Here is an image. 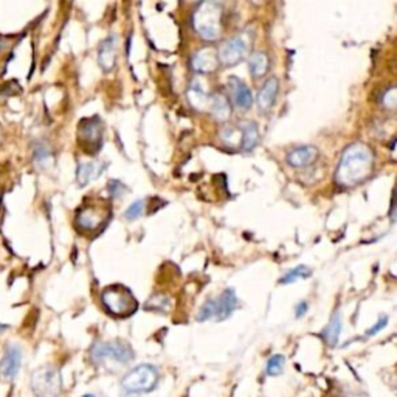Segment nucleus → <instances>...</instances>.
<instances>
[{"mask_svg":"<svg viewBox=\"0 0 397 397\" xmlns=\"http://www.w3.org/2000/svg\"><path fill=\"white\" fill-rule=\"evenodd\" d=\"M110 207L104 202H91L86 204L83 208L78 210L75 224L79 230L84 233H95L100 230L101 225L108 224L110 217Z\"/></svg>","mask_w":397,"mask_h":397,"instance_id":"obj_7","label":"nucleus"},{"mask_svg":"<svg viewBox=\"0 0 397 397\" xmlns=\"http://www.w3.org/2000/svg\"><path fill=\"white\" fill-rule=\"evenodd\" d=\"M5 331H8V324H4V323H0V334H4Z\"/></svg>","mask_w":397,"mask_h":397,"instance_id":"obj_33","label":"nucleus"},{"mask_svg":"<svg viewBox=\"0 0 397 397\" xmlns=\"http://www.w3.org/2000/svg\"><path fill=\"white\" fill-rule=\"evenodd\" d=\"M22 368V349L19 345H8L0 359V382L10 383L19 376Z\"/></svg>","mask_w":397,"mask_h":397,"instance_id":"obj_10","label":"nucleus"},{"mask_svg":"<svg viewBox=\"0 0 397 397\" xmlns=\"http://www.w3.org/2000/svg\"><path fill=\"white\" fill-rule=\"evenodd\" d=\"M170 304H171V301L167 297L154 295L146 301V309H148V311H153V312H165V311H167Z\"/></svg>","mask_w":397,"mask_h":397,"instance_id":"obj_27","label":"nucleus"},{"mask_svg":"<svg viewBox=\"0 0 397 397\" xmlns=\"http://www.w3.org/2000/svg\"><path fill=\"white\" fill-rule=\"evenodd\" d=\"M117 58H118V36L117 34H109L108 38L101 41L98 47V66L103 68L104 73H109L115 68Z\"/></svg>","mask_w":397,"mask_h":397,"instance_id":"obj_12","label":"nucleus"},{"mask_svg":"<svg viewBox=\"0 0 397 397\" xmlns=\"http://www.w3.org/2000/svg\"><path fill=\"white\" fill-rule=\"evenodd\" d=\"M143 213H145V200L140 199L132 202V204L128 207V210L125 211V219L132 222V220H137L143 216Z\"/></svg>","mask_w":397,"mask_h":397,"instance_id":"obj_28","label":"nucleus"},{"mask_svg":"<svg viewBox=\"0 0 397 397\" xmlns=\"http://www.w3.org/2000/svg\"><path fill=\"white\" fill-rule=\"evenodd\" d=\"M278 92H279L278 78L277 76H270L267 81L262 84L261 91L258 93V98H257L258 108H259L261 112L266 113V112H269L273 108V104H275V101H277Z\"/></svg>","mask_w":397,"mask_h":397,"instance_id":"obj_16","label":"nucleus"},{"mask_svg":"<svg viewBox=\"0 0 397 397\" xmlns=\"http://www.w3.org/2000/svg\"><path fill=\"white\" fill-rule=\"evenodd\" d=\"M211 117L220 123H227L233 115V108L230 100L224 93L215 92L210 96V105L207 110Z\"/></svg>","mask_w":397,"mask_h":397,"instance_id":"obj_14","label":"nucleus"},{"mask_svg":"<svg viewBox=\"0 0 397 397\" xmlns=\"http://www.w3.org/2000/svg\"><path fill=\"white\" fill-rule=\"evenodd\" d=\"M33 160L36 163V166L41 167V170H47V167L53 163L51 149L43 143V141H38V143L33 146Z\"/></svg>","mask_w":397,"mask_h":397,"instance_id":"obj_23","label":"nucleus"},{"mask_svg":"<svg viewBox=\"0 0 397 397\" xmlns=\"http://www.w3.org/2000/svg\"><path fill=\"white\" fill-rule=\"evenodd\" d=\"M249 68L253 78H262L270 68V58L266 51H253L249 58Z\"/></svg>","mask_w":397,"mask_h":397,"instance_id":"obj_22","label":"nucleus"},{"mask_svg":"<svg viewBox=\"0 0 397 397\" xmlns=\"http://www.w3.org/2000/svg\"><path fill=\"white\" fill-rule=\"evenodd\" d=\"M341 328H343L341 315H340V312H334L328 326H326V328L321 332V337L324 339V341L328 343L331 348H335L339 345L340 335H341Z\"/></svg>","mask_w":397,"mask_h":397,"instance_id":"obj_21","label":"nucleus"},{"mask_svg":"<svg viewBox=\"0 0 397 397\" xmlns=\"http://www.w3.org/2000/svg\"><path fill=\"white\" fill-rule=\"evenodd\" d=\"M376 157L366 143H352L345 148L335 171V183L340 188H356L366 182L374 171Z\"/></svg>","mask_w":397,"mask_h":397,"instance_id":"obj_1","label":"nucleus"},{"mask_svg":"<svg viewBox=\"0 0 397 397\" xmlns=\"http://www.w3.org/2000/svg\"><path fill=\"white\" fill-rule=\"evenodd\" d=\"M210 93L205 89V84L197 76L192 79L188 87V100L194 109L199 112H207L210 105Z\"/></svg>","mask_w":397,"mask_h":397,"instance_id":"obj_17","label":"nucleus"},{"mask_svg":"<svg viewBox=\"0 0 397 397\" xmlns=\"http://www.w3.org/2000/svg\"><path fill=\"white\" fill-rule=\"evenodd\" d=\"M320 157V151L315 146H297L292 151H289L286 155V162L289 166L301 170L307 167L316 162V158Z\"/></svg>","mask_w":397,"mask_h":397,"instance_id":"obj_13","label":"nucleus"},{"mask_svg":"<svg viewBox=\"0 0 397 397\" xmlns=\"http://www.w3.org/2000/svg\"><path fill=\"white\" fill-rule=\"evenodd\" d=\"M224 6L219 2H200L192 13L191 24L200 39L207 42H217L222 38Z\"/></svg>","mask_w":397,"mask_h":397,"instance_id":"obj_2","label":"nucleus"},{"mask_svg":"<svg viewBox=\"0 0 397 397\" xmlns=\"http://www.w3.org/2000/svg\"><path fill=\"white\" fill-rule=\"evenodd\" d=\"M217 303V316L216 321H224L230 316L237 307V297L233 289H225L219 298H216Z\"/></svg>","mask_w":397,"mask_h":397,"instance_id":"obj_19","label":"nucleus"},{"mask_svg":"<svg viewBox=\"0 0 397 397\" xmlns=\"http://www.w3.org/2000/svg\"><path fill=\"white\" fill-rule=\"evenodd\" d=\"M241 129V149L245 153L253 151L257 145L259 143V129L257 126V123L253 121H245L239 126Z\"/></svg>","mask_w":397,"mask_h":397,"instance_id":"obj_20","label":"nucleus"},{"mask_svg":"<svg viewBox=\"0 0 397 397\" xmlns=\"http://www.w3.org/2000/svg\"><path fill=\"white\" fill-rule=\"evenodd\" d=\"M101 304L117 319H128L138 311V301L132 290L123 284H112L101 292Z\"/></svg>","mask_w":397,"mask_h":397,"instance_id":"obj_4","label":"nucleus"},{"mask_svg":"<svg viewBox=\"0 0 397 397\" xmlns=\"http://www.w3.org/2000/svg\"><path fill=\"white\" fill-rule=\"evenodd\" d=\"M388 326V315H381L378 316V320L376 321V324L374 326H371V328H369L368 331H366V337H374V335H377L378 332H382L385 328Z\"/></svg>","mask_w":397,"mask_h":397,"instance_id":"obj_30","label":"nucleus"},{"mask_svg":"<svg viewBox=\"0 0 397 397\" xmlns=\"http://www.w3.org/2000/svg\"><path fill=\"white\" fill-rule=\"evenodd\" d=\"M158 383H160V371H158V368L151 364H141L129 369L123 376L120 381V388L123 394L132 397L153 393Z\"/></svg>","mask_w":397,"mask_h":397,"instance_id":"obj_3","label":"nucleus"},{"mask_svg":"<svg viewBox=\"0 0 397 397\" xmlns=\"http://www.w3.org/2000/svg\"><path fill=\"white\" fill-rule=\"evenodd\" d=\"M250 50V39L249 34H236V36L227 39L220 48L217 50L219 64L225 67H233L249 56Z\"/></svg>","mask_w":397,"mask_h":397,"instance_id":"obj_8","label":"nucleus"},{"mask_svg":"<svg viewBox=\"0 0 397 397\" xmlns=\"http://www.w3.org/2000/svg\"><path fill=\"white\" fill-rule=\"evenodd\" d=\"M108 190H109L110 197H112V199H117V197L121 196L123 192L126 191V187H125V183H121L120 180H110Z\"/></svg>","mask_w":397,"mask_h":397,"instance_id":"obj_31","label":"nucleus"},{"mask_svg":"<svg viewBox=\"0 0 397 397\" xmlns=\"http://www.w3.org/2000/svg\"><path fill=\"white\" fill-rule=\"evenodd\" d=\"M397 104V96H396V87H390V89L385 91L382 96V105L388 110H394Z\"/></svg>","mask_w":397,"mask_h":397,"instance_id":"obj_29","label":"nucleus"},{"mask_svg":"<svg viewBox=\"0 0 397 397\" xmlns=\"http://www.w3.org/2000/svg\"><path fill=\"white\" fill-rule=\"evenodd\" d=\"M284 366H286V357L281 356V354H275L267 360L266 373L270 377L279 376V374H282V371H284Z\"/></svg>","mask_w":397,"mask_h":397,"instance_id":"obj_26","label":"nucleus"},{"mask_svg":"<svg viewBox=\"0 0 397 397\" xmlns=\"http://www.w3.org/2000/svg\"><path fill=\"white\" fill-rule=\"evenodd\" d=\"M104 128L98 117L84 118L78 126V143L87 154H96L103 146Z\"/></svg>","mask_w":397,"mask_h":397,"instance_id":"obj_9","label":"nucleus"},{"mask_svg":"<svg viewBox=\"0 0 397 397\" xmlns=\"http://www.w3.org/2000/svg\"><path fill=\"white\" fill-rule=\"evenodd\" d=\"M307 311H309V304H307V301L298 303L297 307H295V316H297V319H303V316L307 314Z\"/></svg>","mask_w":397,"mask_h":397,"instance_id":"obj_32","label":"nucleus"},{"mask_svg":"<svg viewBox=\"0 0 397 397\" xmlns=\"http://www.w3.org/2000/svg\"><path fill=\"white\" fill-rule=\"evenodd\" d=\"M5 47H6V43L4 41H0V51H2Z\"/></svg>","mask_w":397,"mask_h":397,"instance_id":"obj_35","label":"nucleus"},{"mask_svg":"<svg viewBox=\"0 0 397 397\" xmlns=\"http://www.w3.org/2000/svg\"><path fill=\"white\" fill-rule=\"evenodd\" d=\"M190 64H191V68L197 75L215 73L220 66L219 58H217V50L211 48V47H205V48L197 50L192 55Z\"/></svg>","mask_w":397,"mask_h":397,"instance_id":"obj_11","label":"nucleus"},{"mask_svg":"<svg viewBox=\"0 0 397 397\" xmlns=\"http://www.w3.org/2000/svg\"><path fill=\"white\" fill-rule=\"evenodd\" d=\"M108 163L101 162H79L76 170V182L79 187H87L91 182L96 180L105 171Z\"/></svg>","mask_w":397,"mask_h":397,"instance_id":"obj_15","label":"nucleus"},{"mask_svg":"<svg viewBox=\"0 0 397 397\" xmlns=\"http://www.w3.org/2000/svg\"><path fill=\"white\" fill-rule=\"evenodd\" d=\"M309 277H312V270L301 264V266H297L294 269H290L287 273H284V277L279 279V284H292V282L298 279H304Z\"/></svg>","mask_w":397,"mask_h":397,"instance_id":"obj_24","label":"nucleus"},{"mask_svg":"<svg viewBox=\"0 0 397 397\" xmlns=\"http://www.w3.org/2000/svg\"><path fill=\"white\" fill-rule=\"evenodd\" d=\"M135 359V352L129 343L121 340L98 341L91 349V360L96 366L129 365Z\"/></svg>","mask_w":397,"mask_h":397,"instance_id":"obj_5","label":"nucleus"},{"mask_svg":"<svg viewBox=\"0 0 397 397\" xmlns=\"http://www.w3.org/2000/svg\"><path fill=\"white\" fill-rule=\"evenodd\" d=\"M217 316V303H216V298H210L204 303L199 309V314H197V321L204 323V321H210V320H216Z\"/></svg>","mask_w":397,"mask_h":397,"instance_id":"obj_25","label":"nucleus"},{"mask_svg":"<svg viewBox=\"0 0 397 397\" xmlns=\"http://www.w3.org/2000/svg\"><path fill=\"white\" fill-rule=\"evenodd\" d=\"M81 397H96V396H95V394H91V393H89V394H84V396H81Z\"/></svg>","mask_w":397,"mask_h":397,"instance_id":"obj_36","label":"nucleus"},{"mask_svg":"<svg viewBox=\"0 0 397 397\" xmlns=\"http://www.w3.org/2000/svg\"><path fill=\"white\" fill-rule=\"evenodd\" d=\"M30 388L34 397H59L63 391V377L55 366H41L33 371Z\"/></svg>","mask_w":397,"mask_h":397,"instance_id":"obj_6","label":"nucleus"},{"mask_svg":"<svg viewBox=\"0 0 397 397\" xmlns=\"http://www.w3.org/2000/svg\"><path fill=\"white\" fill-rule=\"evenodd\" d=\"M391 222H394V199L391 202Z\"/></svg>","mask_w":397,"mask_h":397,"instance_id":"obj_34","label":"nucleus"},{"mask_svg":"<svg viewBox=\"0 0 397 397\" xmlns=\"http://www.w3.org/2000/svg\"><path fill=\"white\" fill-rule=\"evenodd\" d=\"M230 91L233 101L239 109H250L253 105V95L252 91L247 87L239 78H230Z\"/></svg>","mask_w":397,"mask_h":397,"instance_id":"obj_18","label":"nucleus"}]
</instances>
